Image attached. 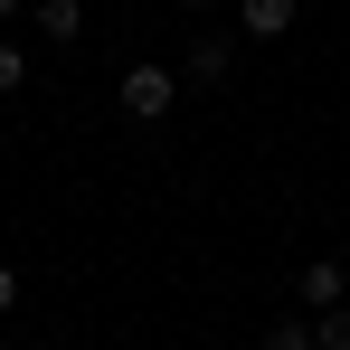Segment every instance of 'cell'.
Listing matches in <instances>:
<instances>
[{"label":"cell","instance_id":"cell-10","mask_svg":"<svg viewBox=\"0 0 350 350\" xmlns=\"http://www.w3.org/2000/svg\"><path fill=\"white\" fill-rule=\"evenodd\" d=\"M10 19H29V0H0V29H10Z\"/></svg>","mask_w":350,"mask_h":350},{"label":"cell","instance_id":"cell-5","mask_svg":"<svg viewBox=\"0 0 350 350\" xmlns=\"http://www.w3.org/2000/svg\"><path fill=\"white\" fill-rule=\"evenodd\" d=\"M228 66H237V48H228V38H199V48H189V85H218Z\"/></svg>","mask_w":350,"mask_h":350},{"label":"cell","instance_id":"cell-6","mask_svg":"<svg viewBox=\"0 0 350 350\" xmlns=\"http://www.w3.org/2000/svg\"><path fill=\"white\" fill-rule=\"evenodd\" d=\"M256 350H322V341H312V322H293V312H284V322L256 332Z\"/></svg>","mask_w":350,"mask_h":350},{"label":"cell","instance_id":"cell-7","mask_svg":"<svg viewBox=\"0 0 350 350\" xmlns=\"http://www.w3.org/2000/svg\"><path fill=\"white\" fill-rule=\"evenodd\" d=\"M19 85H29V48H19V38H0V95H19Z\"/></svg>","mask_w":350,"mask_h":350},{"label":"cell","instance_id":"cell-2","mask_svg":"<svg viewBox=\"0 0 350 350\" xmlns=\"http://www.w3.org/2000/svg\"><path fill=\"white\" fill-rule=\"evenodd\" d=\"M29 29H38L48 48H76V38H85V0H38V10H29Z\"/></svg>","mask_w":350,"mask_h":350},{"label":"cell","instance_id":"cell-9","mask_svg":"<svg viewBox=\"0 0 350 350\" xmlns=\"http://www.w3.org/2000/svg\"><path fill=\"white\" fill-rule=\"evenodd\" d=\"M10 303H19V275H10V265H0V312H10Z\"/></svg>","mask_w":350,"mask_h":350},{"label":"cell","instance_id":"cell-4","mask_svg":"<svg viewBox=\"0 0 350 350\" xmlns=\"http://www.w3.org/2000/svg\"><path fill=\"white\" fill-rule=\"evenodd\" d=\"M237 29H246L256 48H265V38H284V29H293V0H237Z\"/></svg>","mask_w":350,"mask_h":350},{"label":"cell","instance_id":"cell-12","mask_svg":"<svg viewBox=\"0 0 350 350\" xmlns=\"http://www.w3.org/2000/svg\"><path fill=\"white\" fill-rule=\"evenodd\" d=\"M29 350H57V341H29Z\"/></svg>","mask_w":350,"mask_h":350},{"label":"cell","instance_id":"cell-1","mask_svg":"<svg viewBox=\"0 0 350 350\" xmlns=\"http://www.w3.org/2000/svg\"><path fill=\"white\" fill-rule=\"evenodd\" d=\"M114 105H123L133 123H161V114L180 105V76H171V66H152V57H142V66H123V95H114Z\"/></svg>","mask_w":350,"mask_h":350},{"label":"cell","instance_id":"cell-3","mask_svg":"<svg viewBox=\"0 0 350 350\" xmlns=\"http://www.w3.org/2000/svg\"><path fill=\"white\" fill-rule=\"evenodd\" d=\"M303 303H312V312L350 303V265H341V256H312V265H303Z\"/></svg>","mask_w":350,"mask_h":350},{"label":"cell","instance_id":"cell-11","mask_svg":"<svg viewBox=\"0 0 350 350\" xmlns=\"http://www.w3.org/2000/svg\"><path fill=\"white\" fill-rule=\"evenodd\" d=\"M171 10H189V19H199V10H208V0H171Z\"/></svg>","mask_w":350,"mask_h":350},{"label":"cell","instance_id":"cell-8","mask_svg":"<svg viewBox=\"0 0 350 350\" xmlns=\"http://www.w3.org/2000/svg\"><path fill=\"white\" fill-rule=\"evenodd\" d=\"M312 341H322V350H350V303H332V312L312 322Z\"/></svg>","mask_w":350,"mask_h":350}]
</instances>
